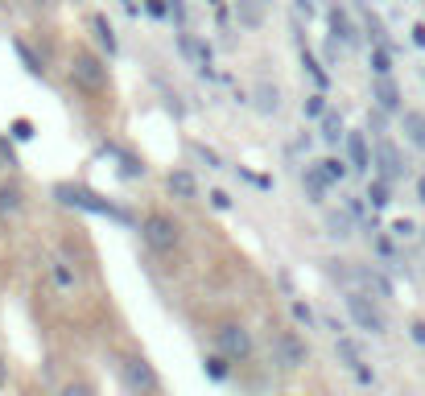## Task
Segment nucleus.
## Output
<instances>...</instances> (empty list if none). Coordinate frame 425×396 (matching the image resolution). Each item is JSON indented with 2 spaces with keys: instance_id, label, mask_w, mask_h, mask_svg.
Returning a JSON list of instances; mask_svg holds the SVG:
<instances>
[{
  "instance_id": "f257e3e1",
  "label": "nucleus",
  "mask_w": 425,
  "mask_h": 396,
  "mask_svg": "<svg viewBox=\"0 0 425 396\" xmlns=\"http://www.w3.org/2000/svg\"><path fill=\"white\" fill-rule=\"evenodd\" d=\"M54 194H58V203H67V207L91 210V215H112V219H120V223H128V215H124V210H116L112 203H103L99 194H91V190H83V186H58Z\"/></svg>"
},
{
  "instance_id": "f03ea898",
  "label": "nucleus",
  "mask_w": 425,
  "mask_h": 396,
  "mask_svg": "<svg viewBox=\"0 0 425 396\" xmlns=\"http://www.w3.org/2000/svg\"><path fill=\"white\" fill-rule=\"evenodd\" d=\"M141 235H144V244H149L153 252H174V248H178V239H182L178 223H174L169 215H149V219H144V227H141Z\"/></svg>"
},
{
  "instance_id": "7ed1b4c3",
  "label": "nucleus",
  "mask_w": 425,
  "mask_h": 396,
  "mask_svg": "<svg viewBox=\"0 0 425 396\" xmlns=\"http://www.w3.org/2000/svg\"><path fill=\"white\" fill-rule=\"evenodd\" d=\"M71 79L79 83V87H87V91H103V87H108V67H103L95 54L79 50L74 62H71Z\"/></svg>"
},
{
  "instance_id": "20e7f679",
  "label": "nucleus",
  "mask_w": 425,
  "mask_h": 396,
  "mask_svg": "<svg viewBox=\"0 0 425 396\" xmlns=\"http://www.w3.org/2000/svg\"><path fill=\"white\" fill-rule=\"evenodd\" d=\"M273 359L281 363L285 372H298V368H306L310 347L298 339V334H289V330H285V334H277V339H273Z\"/></svg>"
},
{
  "instance_id": "39448f33",
  "label": "nucleus",
  "mask_w": 425,
  "mask_h": 396,
  "mask_svg": "<svg viewBox=\"0 0 425 396\" xmlns=\"http://www.w3.org/2000/svg\"><path fill=\"white\" fill-rule=\"evenodd\" d=\"M347 314L355 318V327L368 330V334H384V330H388L384 314H380V310H376L372 302H368L363 293H351V298H347Z\"/></svg>"
},
{
  "instance_id": "423d86ee",
  "label": "nucleus",
  "mask_w": 425,
  "mask_h": 396,
  "mask_svg": "<svg viewBox=\"0 0 425 396\" xmlns=\"http://www.w3.org/2000/svg\"><path fill=\"white\" fill-rule=\"evenodd\" d=\"M124 384L132 388L137 396L153 392L157 388V372H153V363L144 359V355H132V359H124Z\"/></svg>"
},
{
  "instance_id": "0eeeda50",
  "label": "nucleus",
  "mask_w": 425,
  "mask_h": 396,
  "mask_svg": "<svg viewBox=\"0 0 425 396\" xmlns=\"http://www.w3.org/2000/svg\"><path fill=\"white\" fill-rule=\"evenodd\" d=\"M219 351L227 359H248L252 355V334L236 322H227V327H219Z\"/></svg>"
},
{
  "instance_id": "6e6552de",
  "label": "nucleus",
  "mask_w": 425,
  "mask_h": 396,
  "mask_svg": "<svg viewBox=\"0 0 425 396\" xmlns=\"http://www.w3.org/2000/svg\"><path fill=\"white\" fill-rule=\"evenodd\" d=\"M178 50H182V58H190V67H198L203 74H211V46H207V42H198V38H190V33H178Z\"/></svg>"
},
{
  "instance_id": "1a4fd4ad",
  "label": "nucleus",
  "mask_w": 425,
  "mask_h": 396,
  "mask_svg": "<svg viewBox=\"0 0 425 396\" xmlns=\"http://www.w3.org/2000/svg\"><path fill=\"white\" fill-rule=\"evenodd\" d=\"M372 99H376L380 112H401V91H397V83L388 79V74H380L376 87H372Z\"/></svg>"
},
{
  "instance_id": "9d476101",
  "label": "nucleus",
  "mask_w": 425,
  "mask_h": 396,
  "mask_svg": "<svg viewBox=\"0 0 425 396\" xmlns=\"http://www.w3.org/2000/svg\"><path fill=\"white\" fill-rule=\"evenodd\" d=\"M376 162H380V178H388V182H397L404 174V165H401V153L388 145V140H380V149H376Z\"/></svg>"
},
{
  "instance_id": "9b49d317",
  "label": "nucleus",
  "mask_w": 425,
  "mask_h": 396,
  "mask_svg": "<svg viewBox=\"0 0 425 396\" xmlns=\"http://www.w3.org/2000/svg\"><path fill=\"white\" fill-rule=\"evenodd\" d=\"M339 359H343V363H347V368H351V372L363 380V384H372V372L363 368V355H359V347H355L351 339H343V334H339Z\"/></svg>"
},
{
  "instance_id": "f8f14e48",
  "label": "nucleus",
  "mask_w": 425,
  "mask_h": 396,
  "mask_svg": "<svg viewBox=\"0 0 425 396\" xmlns=\"http://www.w3.org/2000/svg\"><path fill=\"white\" fill-rule=\"evenodd\" d=\"M347 157H351L355 174H368V169H372V157H368V140H363V132H347Z\"/></svg>"
},
{
  "instance_id": "ddd939ff",
  "label": "nucleus",
  "mask_w": 425,
  "mask_h": 396,
  "mask_svg": "<svg viewBox=\"0 0 425 396\" xmlns=\"http://www.w3.org/2000/svg\"><path fill=\"white\" fill-rule=\"evenodd\" d=\"M302 182H306L310 198H314V203H322V198H327V190H331V174H327L322 162H318V165H310V169H306V178H302Z\"/></svg>"
},
{
  "instance_id": "4468645a",
  "label": "nucleus",
  "mask_w": 425,
  "mask_h": 396,
  "mask_svg": "<svg viewBox=\"0 0 425 396\" xmlns=\"http://www.w3.org/2000/svg\"><path fill=\"white\" fill-rule=\"evenodd\" d=\"M166 186H169L174 198H194V194H198V182H194V174H190V169H174Z\"/></svg>"
},
{
  "instance_id": "2eb2a0df",
  "label": "nucleus",
  "mask_w": 425,
  "mask_h": 396,
  "mask_svg": "<svg viewBox=\"0 0 425 396\" xmlns=\"http://www.w3.org/2000/svg\"><path fill=\"white\" fill-rule=\"evenodd\" d=\"M331 33H334V42H343V46H351L355 42V25H351V17H347L343 9H331Z\"/></svg>"
},
{
  "instance_id": "dca6fc26",
  "label": "nucleus",
  "mask_w": 425,
  "mask_h": 396,
  "mask_svg": "<svg viewBox=\"0 0 425 396\" xmlns=\"http://www.w3.org/2000/svg\"><path fill=\"white\" fill-rule=\"evenodd\" d=\"M404 137H409V145H417L425 153V116L421 112H404Z\"/></svg>"
},
{
  "instance_id": "f3484780",
  "label": "nucleus",
  "mask_w": 425,
  "mask_h": 396,
  "mask_svg": "<svg viewBox=\"0 0 425 396\" xmlns=\"http://www.w3.org/2000/svg\"><path fill=\"white\" fill-rule=\"evenodd\" d=\"M264 4H268V0H239V25L256 29V25L264 21Z\"/></svg>"
},
{
  "instance_id": "a211bd4d",
  "label": "nucleus",
  "mask_w": 425,
  "mask_h": 396,
  "mask_svg": "<svg viewBox=\"0 0 425 396\" xmlns=\"http://www.w3.org/2000/svg\"><path fill=\"white\" fill-rule=\"evenodd\" d=\"M327 235L347 239V235H351V215H347V210H331V215H327Z\"/></svg>"
},
{
  "instance_id": "6ab92c4d",
  "label": "nucleus",
  "mask_w": 425,
  "mask_h": 396,
  "mask_svg": "<svg viewBox=\"0 0 425 396\" xmlns=\"http://www.w3.org/2000/svg\"><path fill=\"white\" fill-rule=\"evenodd\" d=\"M339 137H347L343 132V116L339 112H322V140L327 145H339Z\"/></svg>"
},
{
  "instance_id": "aec40b11",
  "label": "nucleus",
  "mask_w": 425,
  "mask_h": 396,
  "mask_svg": "<svg viewBox=\"0 0 425 396\" xmlns=\"http://www.w3.org/2000/svg\"><path fill=\"white\" fill-rule=\"evenodd\" d=\"M256 108H260V112H277V108H281V91H277V87H268V83L256 87Z\"/></svg>"
},
{
  "instance_id": "412c9836",
  "label": "nucleus",
  "mask_w": 425,
  "mask_h": 396,
  "mask_svg": "<svg viewBox=\"0 0 425 396\" xmlns=\"http://www.w3.org/2000/svg\"><path fill=\"white\" fill-rule=\"evenodd\" d=\"M95 38H99V46L108 50V54H116V33H112V25H108V17H95Z\"/></svg>"
},
{
  "instance_id": "4be33fe9",
  "label": "nucleus",
  "mask_w": 425,
  "mask_h": 396,
  "mask_svg": "<svg viewBox=\"0 0 425 396\" xmlns=\"http://www.w3.org/2000/svg\"><path fill=\"white\" fill-rule=\"evenodd\" d=\"M368 203H372V207H388V203H392V194H388V178H380V182L368 186Z\"/></svg>"
},
{
  "instance_id": "5701e85b",
  "label": "nucleus",
  "mask_w": 425,
  "mask_h": 396,
  "mask_svg": "<svg viewBox=\"0 0 425 396\" xmlns=\"http://www.w3.org/2000/svg\"><path fill=\"white\" fill-rule=\"evenodd\" d=\"M203 372L211 375V380H223V375H227V355H211V359H203Z\"/></svg>"
},
{
  "instance_id": "b1692460",
  "label": "nucleus",
  "mask_w": 425,
  "mask_h": 396,
  "mask_svg": "<svg viewBox=\"0 0 425 396\" xmlns=\"http://www.w3.org/2000/svg\"><path fill=\"white\" fill-rule=\"evenodd\" d=\"M13 50H17V54H21V62H25V70H29V74H42V62H38V58H33V50L25 46V42H13Z\"/></svg>"
},
{
  "instance_id": "393cba45",
  "label": "nucleus",
  "mask_w": 425,
  "mask_h": 396,
  "mask_svg": "<svg viewBox=\"0 0 425 396\" xmlns=\"http://www.w3.org/2000/svg\"><path fill=\"white\" fill-rule=\"evenodd\" d=\"M0 210H21V190L0 186Z\"/></svg>"
},
{
  "instance_id": "a878e982",
  "label": "nucleus",
  "mask_w": 425,
  "mask_h": 396,
  "mask_svg": "<svg viewBox=\"0 0 425 396\" xmlns=\"http://www.w3.org/2000/svg\"><path fill=\"white\" fill-rule=\"evenodd\" d=\"M372 70H376V79L392 70V58H388V50H384V46H376V50H372Z\"/></svg>"
},
{
  "instance_id": "bb28decb",
  "label": "nucleus",
  "mask_w": 425,
  "mask_h": 396,
  "mask_svg": "<svg viewBox=\"0 0 425 396\" xmlns=\"http://www.w3.org/2000/svg\"><path fill=\"white\" fill-rule=\"evenodd\" d=\"M322 169H327V174H331V182H343V178H347V169H351V165H347V162H339V157H327V162H322Z\"/></svg>"
},
{
  "instance_id": "cd10ccee",
  "label": "nucleus",
  "mask_w": 425,
  "mask_h": 396,
  "mask_svg": "<svg viewBox=\"0 0 425 396\" xmlns=\"http://www.w3.org/2000/svg\"><path fill=\"white\" fill-rule=\"evenodd\" d=\"M302 62H306V70H310V74H314V83H318V87H327V83H331V74H327V70L318 67V62H314L310 54H302Z\"/></svg>"
},
{
  "instance_id": "c85d7f7f",
  "label": "nucleus",
  "mask_w": 425,
  "mask_h": 396,
  "mask_svg": "<svg viewBox=\"0 0 425 396\" xmlns=\"http://www.w3.org/2000/svg\"><path fill=\"white\" fill-rule=\"evenodd\" d=\"M13 137H17V140H33V124H29V120H17V124H13Z\"/></svg>"
},
{
  "instance_id": "c756f323",
  "label": "nucleus",
  "mask_w": 425,
  "mask_h": 396,
  "mask_svg": "<svg viewBox=\"0 0 425 396\" xmlns=\"http://www.w3.org/2000/svg\"><path fill=\"white\" fill-rule=\"evenodd\" d=\"M322 112H327L322 95H310V99H306V116H322Z\"/></svg>"
},
{
  "instance_id": "7c9ffc66",
  "label": "nucleus",
  "mask_w": 425,
  "mask_h": 396,
  "mask_svg": "<svg viewBox=\"0 0 425 396\" xmlns=\"http://www.w3.org/2000/svg\"><path fill=\"white\" fill-rule=\"evenodd\" d=\"M13 165H17V157H13V149H8V145L0 140V169H13Z\"/></svg>"
},
{
  "instance_id": "2f4dec72",
  "label": "nucleus",
  "mask_w": 425,
  "mask_h": 396,
  "mask_svg": "<svg viewBox=\"0 0 425 396\" xmlns=\"http://www.w3.org/2000/svg\"><path fill=\"white\" fill-rule=\"evenodd\" d=\"M293 318H298V322H314V314H310V305H302V302H293Z\"/></svg>"
},
{
  "instance_id": "473e14b6",
  "label": "nucleus",
  "mask_w": 425,
  "mask_h": 396,
  "mask_svg": "<svg viewBox=\"0 0 425 396\" xmlns=\"http://www.w3.org/2000/svg\"><path fill=\"white\" fill-rule=\"evenodd\" d=\"M54 281H58V285H74V273L67 264H58V268H54Z\"/></svg>"
},
{
  "instance_id": "72a5a7b5",
  "label": "nucleus",
  "mask_w": 425,
  "mask_h": 396,
  "mask_svg": "<svg viewBox=\"0 0 425 396\" xmlns=\"http://www.w3.org/2000/svg\"><path fill=\"white\" fill-rule=\"evenodd\" d=\"M413 232H417V227H413L409 219H397V223H392V235H401V239L404 235H413Z\"/></svg>"
},
{
  "instance_id": "f704fd0d",
  "label": "nucleus",
  "mask_w": 425,
  "mask_h": 396,
  "mask_svg": "<svg viewBox=\"0 0 425 396\" xmlns=\"http://www.w3.org/2000/svg\"><path fill=\"white\" fill-rule=\"evenodd\" d=\"M58 396H91V388H87V384H67Z\"/></svg>"
},
{
  "instance_id": "c9c22d12",
  "label": "nucleus",
  "mask_w": 425,
  "mask_h": 396,
  "mask_svg": "<svg viewBox=\"0 0 425 396\" xmlns=\"http://www.w3.org/2000/svg\"><path fill=\"white\" fill-rule=\"evenodd\" d=\"M211 203H215V210H227V207H232V198H227L223 190H215V194H211Z\"/></svg>"
},
{
  "instance_id": "e433bc0d",
  "label": "nucleus",
  "mask_w": 425,
  "mask_h": 396,
  "mask_svg": "<svg viewBox=\"0 0 425 396\" xmlns=\"http://www.w3.org/2000/svg\"><path fill=\"white\" fill-rule=\"evenodd\" d=\"M149 13H153V17H166L169 4H166V0H149Z\"/></svg>"
},
{
  "instance_id": "4c0bfd02",
  "label": "nucleus",
  "mask_w": 425,
  "mask_h": 396,
  "mask_svg": "<svg viewBox=\"0 0 425 396\" xmlns=\"http://www.w3.org/2000/svg\"><path fill=\"white\" fill-rule=\"evenodd\" d=\"M169 17H174V21H186V9H182V0H174V4H169Z\"/></svg>"
},
{
  "instance_id": "58836bf2",
  "label": "nucleus",
  "mask_w": 425,
  "mask_h": 396,
  "mask_svg": "<svg viewBox=\"0 0 425 396\" xmlns=\"http://www.w3.org/2000/svg\"><path fill=\"white\" fill-rule=\"evenodd\" d=\"M413 46L425 50V25H413Z\"/></svg>"
},
{
  "instance_id": "ea45409f",
  "label": "nucleus",
  "mask_w": 425,
  "mask_h": 396,
  "mask_svg": "<svg viewBox=\"0 0 425 396\" xmlns=\"http://www.w3.org/2000/svg\"><path fill=\"white\" fill-rule=\"evenodd\" d=\"M413 339H417V343H425V322H413Z\"/></svg>"
},
{
  "instance_id": "a19ab883",
  "label": "nucleus",
  "mask_w": 425,
  "mask_h": 396,
  "mask_svg": "<svg viewBox=\"0 0 425 396\" xmlns=\"http://www.w3.org/2000/svg\"><path fill=\"white\" fill-rule=\"evenodd\" d=\"M417 203H425V174L417 178Z\"/></svg>"
},
{
  "instance_id": "79ce46f5",
  "label": "nucleus",
  "mask_w": 425,
  "mask_h": 396,
  "mask_svg": "<svg viewBox=\"0 0 425 396\" xmlns=\"http://www.w3.org/2000/svg\"><path fill=\"white\" fill-rule=\"evenodd\" d=\"M298 9H302L306 17H310V13H314V4H310V0H298Z\"/></svg>"
},
{
  "instance_id": "37998d69",
  "label": "nucleus",
  "mask_w": 425,
  "mask_h": 396,
  "mask_svg": "<svg viewBox=\"0 0 425 396\" xmlns=\"http://www.w3.org/2000/svg\"><path fill=\"white\" fill-rule=\"evenodd\" d=\"M0 384H4V363H0Z\"/></svg>"
},
{
  "instance_id": "c03bdc74",
  "label": "nucleus",
  "mask_w": 425,
  "mask_h": 396,
  "mask_svg": "<svg viewBox=\"0 0 425 396\" xmlns=\"http://www.w3.org/2000/svg\"><path fill=\"white\" fill-rule=\"evenodd\" d=\"M0 4H13V0H0Z\"/></svg>"
}]
</instances>
